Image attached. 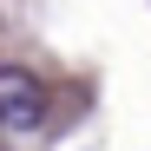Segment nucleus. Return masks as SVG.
I'll return each mask as SVG.
<instances>
[{
	"label": "nucleus",
	"mask_w": 151,
	"mask_h": 151,
	"mask_svg": "<svg viewBox=\"0 0 151 151\" xmlns=\"http://www.w3.org/2000/svg\"><path fill=\"white\" fill-rule=\"evenodd\" d=\"M46 118V92L27 66H0V125L7 132H40Z\"/></svg>",
	"instance_id": "1"
}]
</instances>
